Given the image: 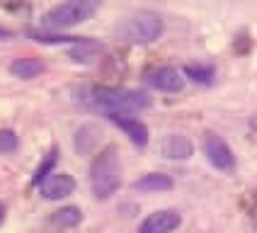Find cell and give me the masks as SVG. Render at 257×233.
I'll list each match as a JSON object with an SVG mask.
<instances>
[{
	"instance_id": "cell-6",
	"label": "cell",
	"mask_w": 257,
	"mask_h": 233,
	"mask_svg": "<svg viewBox=\"0 0 257 233\" xmlns=\"http://www.w3.org/2000/svg\"><path fill=\"white\" fill-rule=\"evenodd\" d=\"M185 73H180L172 66H160V68H153V71L146 73V83L153 87V90H160V92H180L185 87Z\"/></svg>"
},
{
	"instance_id": "cell-14",
	"label": "cell",
	"mask_w": 257,
	"mask_h": 233,
	"mask_svg": "<svg viewBox=\"0 0 257 233\" xmlns=\"http://www.w3.org/2000/svg\"><path fill=\"white\" fill-rule=\"evenodd\" d=\"M80 218H83V211L78 206H63V209H58L56 214L51 216V221L58 228H71L75 223H80Z\"/></svg>"
},
{
	"instance_id": "cell-1",
	"label": "cell",
	"mask_w": 257,
	"mask_h": 233,
	"mask_svg": "<svg viewBox=\"0 0 257 233\" xmlns=\"http://www.w3.org/2000/svg\"><path fill=\"white\" fill-rule=\"evenodd\" d=\"M87 180L97 199H109L112 194H116V189L121 187V163H119V153L114 146L102 148L92 158Z\"/></svg>"
},
{
	"instance_id": "cell-4",
	"label": "cell",
	"mask_w": 257,
	"mask_h": 233,
	"mask_svg": "<svg viewBox=\"0 0 257 233\" xmlns=\"http://www.w3.org/2000/svg\"><path fill=\"white\" fill-rule=\"evenodd\" d=\"M100 0H66L56 5L54 10L44 15V27L46 29H71L75 25H83L97 13Z\"/></svg>"
},
{
	"instance_id": "cell-11",
	"label": "cell",
	"mask_w": 257,
	"mask_h": 233,
	"mask_svg": "<svg viewBox=\"0 0 257 233\" xmlns=\"http://www.w3.org/2000/svg\"><path fill=\"white\" fill-rule=\"evenodd\" d=\"M134 187L141 189V192H168V189H172V177L165 173H148L139 177L134 182Z\"/></svg>"
},
{
	"instance_id": "cell-5",
	"label": "cell",
	"mask_w": 257,
	"mask_h": 233,
	"mask_svg": "<svg viewBox=\"0 0 257 233\" xmlns=\"http://www.w3.org/2000/svg\"><path fill=\"white\" fill-rule=\"evenodd\" d=\"M204 156L216 170H223V173L235 170V156H233L230 146L218 134H211V131L204 134Z\"/></svg>"
},
{
	"instance_id": "cell-17",
	"label": "cell",
	"mask_w": 257,
	"mask_h": 233,
	"mask_svg": "<svg viewBox=\"0 0 257 233\" xmlns=\"http://www.w3.org/2000/svg\"><path fill=\"white\" fill-rule=\"evenodd\" d=\"M17 148V134L10 129L0 131V153H10Z\"/></svg>"
},
{
	"instance_id": "cell-15",
	"label": "cell",
	"mask_w": 257,
	"mask_h": 233,
	"mask_svg": "<svg viewBox=\"0 0 257 233\" xmlns=\"http://www.w3.org/2000/svg\"><path fill=\"white\" fill-rule=\"evenodd\" d=\"M185 78L189 80H194V83H201V85H206V83H211V78H214V66H201V63H187L185 66Z\"/></svg>"
},
{
	"instance_id": "cell-9",
	"label": "cell",
	"mask_w": 257,
	"mask_h": 233,
	"mask_svg": "<svg viewBox=\"0 0 257 233\" xmlns=\"http://www.w3.org/2000/svg\"><path fill=\"white\" fill-rule=\"evenodd\" d=\"M75 192V180L68 173H56L51 175L42 185V197L44 199H63Z\"/></svg>"
},
{
	"instance_id": "cell-7",
	"label": "cell",
	"mask_w": 257,
	"mask_h": 233,
	"mask_svg": "<svg viewBox=\"0 0 257 233\" xmlns=\"http://www.w3.org/2000/svg\"><path fill=\"white\" fill-rule=\"evenodd\" d=\"M180 214L172 209H163V211H153L141 221L139 233H170L180 226Z\"/></svg>"
},
{
	"instance_id": "cell-13",
	"label": "cell",
	"mask_w": 257,
	"mask_h": 233,
	"mask_svg": "<svg viewBox=\"0 0 257 233\" xmlns=\"http://www.w3.org/2000/svg\"><path fill=\"white\" fill-rule=\"evenodd\" d=\"M58 163V148L54 146L46 156H44V160L39 163V168L34 170V175H32V187H39V185H44L49 177H51V170L56 168Z\"/></svg>"
},
{
	"instance_id": "cell-16",
	"label": "cell",
	"mask_w": 257,
	"mask_h": 233,
	"mask_svg": "<svg viewBox=\"0 0 257 233\" xmlns=\"http://www.w3.org/2000/svg\"><path fill=\"white\" fill-rule=\"evenodd\" d=\"M32 39L42 44H80L83 37H58V34H49V32H32Z\"/></svg>"
},
{
	"instance_id": "cell-2",
	"label": "cell",
	"mask_w": 257,
	"mask_h": 233,
	"mask_svg": "<svg viewBox=\"0 0 257 233\" xmlns=\"http://www.w3.org/2000/svg\"><path fill=\"white\" fill-rule=\"evenodd\" d=\"M90 100L107 114H134L151 107V97L143 90H128V87H97L92 90Z\"/></svg>"
},
{
	"instance_id": "cell-3",
	"label": "cell",
	"mask_w": 257,
	"mask_h": 233,
	"mask_svg": "<svg viewBox=\"0 0 257 233\" xmlns=\"http://www.w3.org/2000/svg\"><path fill=\"white\" fill-rule=\"evenodd\" d=\"M165 32V22L158 13L151 10H139V13H131L128 17L121 20V25L116 27L119 39L126 44H153L156 39H160V34Z\"/></svg>"
},
{
	"instance_id": "cell-18",
	"label": "cell",
	"mask_w": 257,
	"mask_h": 233,
	"mask_svg": "<svg viewBox=\"0 0 257 233\" xmlns=\"http://www.w3.org/2000/svg\"><path fill=\"white\" fill-rule=\"evenodd\" d=\"M252 221H255V226H257V197H255V204H252Z\"/></svg>"
},
{
	"instance_id": "cell-10",
	"label": "cell",
	"mask_w": 257,
	"mask_h": 233,
	"mask_svg": "<svg viewBox=\"0 0 257 233\" xmlns=\"http://www.w3.org/2000/svg\"><path fill=\"white\" fill-rule=\"evenodd\" d=\"M160 151H163V156L170 160H187L192 156V141L187 139V136H180V134H170V136H165L163 139V144H160Z\"/></svg>"
},
{
	"instance_id": "cell-12",
	"label": "cell",
	"mask_w": 257,
	"mask_h": 233,
	"mask_svg": "<svg viewBox=\"0 0 257 233\" xmlns=\"http://www.w3.org/2000/svg\"><path fill=\"white\" fill-rule=\"evenodd\" d=\"M10 73L15 78H22V80H32L37 75L44 73V63L39 58H17L10 63Z\"/></svg>"
},
{
	"instance_id": "cell-19",
	"label": "cell",
	"mask_w": 257,
	"mask_h": 233,
	"mask_svg": "<svg viewBox=\"0 0 257 233\" xmlns=\"http://www.w3.org/2000/svg\"><path fill=\"white\" fill-rule=\"evenodd\" d=\"M3 214H5V206L0 204V221H3Z\"/></svg>"
},
{
	"instance_id": "cell-8",
	"label": "cell",
	"mask_w": 257,
	"mask_h": 233,
	"mask_svg": "<svg viewBox=\"0 0 257 233\" xmlns=\"http://www.w3.org/2000/svg\"><path fill=\"white\" fill-rule=\"evenodd\" d=\"M109 119L126 134L131 144L141 146V148L148 144V127L143 124L141 119H134V117H128V114H109Z\"/></svg>"
}]
</instances>
